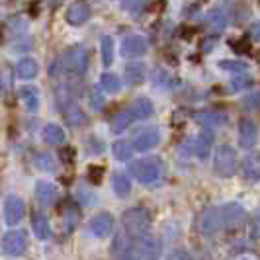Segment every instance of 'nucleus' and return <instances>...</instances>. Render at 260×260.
<instances>
[{"mask_svg": "<svg viewBox=\"0 0 260 260\" xmlns=\"http://www.w3.org/2000/svg\"><path fill=\"white\" fill-rule=\"evenodd\" d=\"M162 160L158 156H145L129 165L131 176L141 184H155L162 176Z\"/></svg>", "mask_w": 260, "mask_h": 260, "instance_id": "f257e3e1", "label": "nucleus"}, {"mask_svg": "<svg viewBox=\"0 0 260 260\" xmlns=\"http://www.w3.org/2000/svg\"><path fill=\"white\" fill-rule=\"evenodd\" d=\"M121 223H123V229H125L127 237L141 239L151 229V213L145 208H129L123 211Z\"/></svg>", "mask_w": 260, "mask_h": 260, "instance_id": "f03ea898", "label": "nucleus"}, {"mask_svg": "<svg viewBox=\"0 0 260 260\" xmlns=\"http://www.w3.org/2000/svg\"><path fill=\"white\" fill-rule=\"evenodd\" d=\"M88 63H90V57H88V51L82 47V45H73L63 51L61 55V67L65 73H71V75H84L86 69H88Z\"/></svg>", "mask_w": 260, "mask_h": 260, "instance_id": "7ed1b4c3", "label": "nucleus"}, {"mask_svg": "<svg viewBox=\"0 0 260 260\" xmlns=\"http://www.w3.org/2000/svg\"><path fill=\"white\" fill-rule=\"evenodd\" d=\"M213 170L221 178H231L237 172V153L229 145H219L213 155Z\"/></svg>", "mask_w": 260, "mask_h": 260, "instance_id": "20e7f679", "label": "nucleus"}, {"mask_svg": "<svg viewBox=\"0 0 260 260\" xmlns=\"http://www.w3.org/2000/svg\"><path fill=\"white\" fill-rule=\"evenodd\" d=\"M133 151H139V153H145V151H151L155 149L156 145L160 143V129L155 127V125H147V127H141L133 133Z\"/></svg>", "mask_w": 260, "mask_h": 260, "instance_id": "39448f33", "label": "nucleus"}, {"mask_svg": "<svg viewBox=\"0 0 260 260\" xmlns=\"http://www.w3.org/2000/svg\"><path fill=\"white\" fill-rule=\"evenodd\" d=\"M2 250L6 256H22L27 250V233L22 229L8 231L2 239Z\"/></svg>", "mask_w": 260, "mask_h": 260, "instance_id": "423d86ee", "label": "nucleus"}, {"mask_svg": "<svg viewBox=\"0 0 260 260\" xmlns=\"http://www.w3.org/2000/svg\"><path fill=\"white\" fill-rule=\"evenodd\" d=\"M247 219H248L247 209L243 208L241 204H237V202H229V204L221 206L223 229H237V227H241Z\"/></svg>", "mask_w": 260, "mask_h": 260, "instance_id": "0eeeda50", "label": "nucleus"}, {"mask_svg": "<svg viewBox=\"0 0 260 260\" xmlns=\"http://www.w3.org/2000/svg\"><path fill=\"white\" fill-rule=\"evenodd\" d=\"M223 229L221 221V208L217 206H209L204 209L202 217H200V231L206 235V237H213Z\"/></svg>", "mask_w": 260, "mask_h": 260, "instance_id": "6e6552de", "label": "nucleus"}, {"mask_svg": "<svg viewBox=\"0 0 260 260\" xmlns=\"http://www.w3.org/2000/svg\"><path fill=\"white\" fill-rule=\"evenodd\" d=\"M112 254L116 260H137L139 252H137V247L133 245V239L127 237V235H117L112 243Z\"/></svg>", "mask_w": 260, "mask_h": 260, "instance_id": "1a4fd4ad", "label": "nucleus"}, {"mask_svg": "<svg viewBox=\"0 0 260 260\" xmlns=\"http://www.w3.org/2000/svg\"><path fill=\"white\" fill-rule=\"evenodd\" d=\"M26 215V204L18 196H8L4 200V221L8 225H18Z\"/></svg>", "mask_w": 260, "mask_h": 260, "instance_id": "9d476101", "label": "nucleus"}, {"mask_svg": "<svg viewBox=\"0 0 260 260\" xmlns=\"http://www.w3.org/2000/svg\"><path fill=\"white\" fill-rule=\"evenodd\" d=\"M137 252L141 260H160L162 254V243L156 235H145L139 239V245H137Z\"/></svg>", "mask_w": 260, "mask_h": 260, "instance_id": "9b49d317", "label": "nucleus"}, {"mask_svg": "<svg viewBox=\"0 0 260 260\" xmlns=\"http://www.w3.org/2000/svg\"><path fill=\"white\" fill-rule=\"evenodd\" d=\"M149 49L147 45V39L139 34H131V36H125L123 41H121V55L127 57V59H137V57H143Z\"/></svg>", "mask_w": 260, "mask_h": 260, "instance_id": "f8f14e48", "label": "nucleus"}, {"mask_svg": "<svg viewBox=\"0 0 260 260\" xmlns=\"http://www.w3.org/2000/svg\"><path fill=\"white\" fill-rule=\"evenodd\" d=\"M258 141V127L252 119L243 117L239 121V145L243 149H252Z\"/></svg>", "mask_w": 260, "mask_h": 260, "instance_id": "ddd939ff", "label": "nucleus"}, {"mask_svg": "<svg viewBox=\"0 0 260 260\" xmlns=\"http://www.w3.org/2000/svg\"><path fill=\"white\" fill-rule=\"evenodd\" d=\"M88 229H90V233L94 235V237L104 239V237H108V235L112 233V229H114V215L108 213V211L96 213V215L90 219Z\"/></svg>", "mask_w": 260, "mask_h": 260, "instance_id": "4468645a", "label": "nucleus"}, {"mask_svg": "<svg viewBox=\"0 0 260 260\" xmlns=\"http://www.w3.org/2000/svg\"><path fill=\"white\" fill-rule=\"evenodd\" d=\"M90 14H92L90 6H88L86 2H73V4H69V8H67L65 20L71 26H82V24L88 22Z\"/></svg>", "mask_w": 260, "mask_h": 260, "instance_id": "2eb2a0df", "label": "nucleus"}, {"mask_svg": "<svg viewBox=\"0 0 260 260\" xmlns=\"http://www.w3.org/2000/svg\"><path fill=\"white\" fill-rule=\"evenodd\" d=\"M241 174L248 182L260 180V153H248L241 162Z\"/></svg>", "mask_w": 260, "mask_h": 260, "instance_id": "dca6fc26", "label": "nucleus"}, {"mask_svg": "<svg viewBox=\"0 0 260 260\" xmlns=\"http://www.w3.org/2000/svg\"><path fill=\"white\" fill-rule=\"evenodd\" d=\"M211 147H213V131L211 129H202L198 133L194 141V153L200 160H206L211 153Z\"/></svg>", "mask_w": 260, "mask_h": 260, "instance_id": "f3484780", "label": "nucleus"}, {"mask_svg": "<svg viewBox=\"0 0 260 260\" xmlns=\"http://www.w3.org/2000/svg\"><path fill=\"white\" fill-rule=\"evenodd\" d=\"M59 198V192L55 188V184L45 182V180H39L36 184V200H38L41 206H53Z\"/></svg>", "mask_w": 260, "mask_h": 260, "instance_id": "a211bd4d", "label": "nucleus"}, {"mask_svg": "<svg viewBox=\"0 0 260 260\" xmlns=\"http://www.w3.org/2000/svg\"><path fill=\"white\" fill-rule=\"evenodd\" d=\"M229 24V14L225 12L223 6H215L206 14V26L213 31H223Z\"/></svg>", "mask_w": 260, "mask_h": 260, "instance_id": "6ab92c4d", "label": "nucleus"}, {"mask_svg": "<svg viewBox=\"0 0 260 260\" xmlns=\"http://www.w3.org/2000/svg\"><path fill=\"white\" fill-rule=\"evenodd\" d=\"M31 231H34V235L38 237L39 241H47L51 237V223L47 219V215L36 211L31 215Z\"/></svg>", "mask_w": 260, "mask_h": 260, "instance_id": "aec40b11", "label": "nucleus"}, {"mask_svg": "<svg viewBox=\"0 0 260 260\" xmlns=\"http://www.w3.org/2000/svg\"><path fill=\"white\" fill-rule=\"evenodd\" d=\"M18 96H20V100L24 102L27 112H31V114H36L39 110V90L36 86H31V84H26V86H22V88H18Z\"/></svg>", "mask_w": 260, "mask_h": 260, "instance_id": "412c9836", "label": "nucleus"}, {"mask_svg": "<svg viewBox=\"0 0 260 260\" xmlns=\"http://www.w3.org/2000/svg\"><path fill=\"white\" fill-rule=\"evenodd\" d=\"M147 77V69H145V63H127L125 69H123V78L125 82L131 84V86H137L141 84Z\"/></svg>", "mask_w": 260, "mask_h": 260, "instance_id": "4be33fe9", "label": "nucleus"}, {"mask_svg": "<svg viewBox=\"0 0 260 260\" xmlns=\"http://www.w3.org/2000/svg\"><path fill=\"white\" fill-rule=\"evenodd\" d=\"M38 73H39L38 61L31 59V57L20 59L18 65H16V75H18V78H22V80H31V78L38 77Z\"/></svg>", "mask_w": 260, "mask_h": 260, "instance_id": "5701e85b", "label": "nucleus"}, {"mask_svg": "<svg viewBox=\"0 0 260 260\" xmlns=\"http://www.w3.org/2000/svg\"><path fill=\"white\" fill-rule=\"evenodd\" d=\"M133 117H135V121L137 119H147V117L153 116V112H155V106L153 102L149 100V98H137V100H133L131 106L127 108Z\"/></svg>", "mask_w": 260, "mask_h": 260, "instance_id": "b1692460", "label": "nucleus"}, {"mask_svg": "<svg viewBox=\"0 0 260 260\" xmlns=\"http://www.w3.org/2000/svg\"><path fill=\"white\" fill-rule=\"evenodd\" d=\"M196 119L204 125V129H211V127H221L223 123L227 121V116L221 114V112H213V110H209V112L198 114Z\"/></svg>", "mask_w": 260, "mask_h": 260, "instance_id": "393cba45", "label": "nucleus"}, {"mask_svg": "<svg viewBox=\"0 0 260 260\" xmlns=\"http://www.w3.org/2000/svg\"><path fill=\"white\" fill-rule=\"evenodd\" d=\"M41 137H43V141L47 145H63L65 141V131L61 125H57V123H47L43 131H41Z\"/></svg>", "mask_w": 260, "mask_h": 260, "instance_id": "a878e982", "label": "nucleus"}, {"mask_svg": "<svg viewBox=\"0 0 260 260\" xmlns=\"http://www.w3.org/2000/svg\"><path fill=\"white\" fill-rule=\"evenodd\" d=\"M63 117H65V121L71 127H82V125H86V121H88L86 114H84L77 104L69 106L67 110H63Z\"/></svg>", "mask_w": 260, "mask_h": 260, "instance_id": "bb28decb", "label": "nucleus"}, {"mask_svg": "<svg viewBox=\"0 0 260 260\" xmlns=\"http://www.w3.org/2000/svg\"><path fill=\"white\" fill-rule=\"evenodd\" d=\"M55 100H57V106H59L61 112L67 110L69 106L77 104V102H75V90H73L67 82H63L61 86H57V90H55Z\"/></svg>", "mask_w": 260, "mask_h": 260, "instance_id": "cd10ccee", "label": "nucleus"}, {"mask_svg": "<svg viewBox=\"0 0 260 260\" xmlns=\"http://www.w3.org/2000/svg\"><path fill=\"white\" fill-rule=\"evenodd\" d=\"M112 188H114V194L117 198H127L131 192V180L127 174H123V172H116L114 176H112Z\"/></svg>", "mask_w": 260, "mask_h": 260, "instance_id": "c85d7f7f", "label": "nucleus"}, {"mask_svg": "<svg viewBox=\"0 0 260 260\" xmlns=\"http://www.w3.org/2000/svg\"><path fill=\"white\" fill-rule=\"evenodd\" d=\"M133 121H135V117H133V114L125 108V110L117 112L116 116L112 117V131H114V133H123Z\"/></svg>", "mask_w": 260, "mask_h": 260, "instance_id": "c756f323", "label": "nucleus"}, {"mask_svg": "<svg viewBox=\"0 0 260 260\" xmlns=\"http://www.w3.org/2000/svg\"><path fill=\"white\" fill-rule=\"evenodd\" d=\"M100 88L102 92H108V94H114L121 88V78L114 75V73H102L100 77Z\"/></svg>", "mask_w": 260, "mask_h": 260, "instance_id": "7c9ffc66", "label": "nucleus"}, {"mask_svg": "<svg viewBox=\"0 0 260 260\" xmlns=\"http://www.w3.org/2000/svg\"><path fill=\"white\" fill-rule=\"evenodd\" d=\"M112 153L116 156V160H129L131 156H133V145L129 141H125V139H119L116 143L112 145Z\"/></svg>", "mask_w": 260, "mask_h": 260, "instance_id": "2f4dec72", "label": "nucleus"}, {"mask_svg": "<svg viewBox=\"0 0 260 260\" xmlns=\"http://www.w3.org/2000/svg\"><path fill=\"white\" fill-rule=\"evenodd\" d=\"M100 51H102V63L110 67L114 63V38L112 36H102L100 39Z\"/></svg>", "mask_w": 260, "mask_h": 260, "instance_id": "473e14b6", "label": "nucleus"}, {"mask_svg": "<svg viewBox=\"0 0 260 260\" xmlns=\"http://www.w3.org/2000/svg\"><path fill=\"white\" fill-rule=\"evenodd\" d=\"M36 167L39 170H45V172H55L57 170V162H55V158L51 155H47V153H38L36 155Z\"/></svg>", "mask_w": 260, "mask_h": 260, "instance_id": "72a5a7b5", "label": "nucleus"}, {"mask_svg": "<svg viewBox=\"0 0 260 260\" xmlns=\"http://www.w3.org/2000/svg\"><path fill=\"white\" fill-rule=\"evenodd\" d=\"M219 67H221L223 71L237 73V75H241V73L247 71V63H243V61H229V59H223V61H219Z\"/></svg>", "mask_w": 260, "mask_h": 260, "instance_id": "f704fd0d", "label": "nucleus"}, {"mask_svg": "<svg viewBox=\"0 0 260 260\" xmlns=\"http://www.w3.org/2000/svg\"><path fill=\"white\" fill-rule=\"evenodd\" d=\"M88 102H90L92 110H100L104 106V94H102V88H92L90 96H88Z\"/></svg>", "mask_w": 260, "mask_h": 260, "instance_id": "c9c22d12", "label": "nucleus"}, {"mask_svg": "<svg viewBox=\"0 0 260 260\" xmlns=\"http://www.w3.org/2000/svg\"><path fill=\"white\" fill-rule=\"evenodd\" d=\"M252 84V78L248 77V75H237V77L231 80V88L233 90H245Z\"/></svg>", "mask_w": 260, "mask_h": 260, "instance_id": "e433bc0d", "label": "nucleus"}, {"mask_svg": "<svg viewBox=\"0 0 260 260\" xmlns=\"http://www.w3.org/2000/svg\"><path fill=\"white\" fill-rule=\"evenodd\" d=\"M243 106L248 110H260V92H250L243 98Z\"/></svg>", "mask_w": 260, "mask_h": 260, "instance_id": "4c0bfd02", "label": "nucleus"}, {"mask_svg": "<svg viewBox=\"0 0 260 260\" xmlns=\"http://www.w3.org/2000/svg\"><path fill=\"white\" fill-rule=\"evenodd\" d=\"M153 84H158V86H170L169 73L162 71V69H155V71H153Z\"/></svg>", "mask_w": 260, "mask_h": 260, "instance_id": "58836bf2", "label": "nucleus"}, {"mask_svg": "<svg viewBox=\"0 0 260 260\" xmlns=\"http://www.w3.org/2000/svg\"><path fill=\"white\" fill-rule=\"evenodd\" d=\"M167 260H192V258H190V254L184 248H176V250H172L169 256H167Z\"/></svg>", "mask_w": 260, "mask_h": 260, "instance_id": "ea45409f", "label": "nucleus"}, {"mask_svg": "<svg viewBox=\"0 0 260 260\" xmlns=\"http://www.w3.org/2000/svg\"><path fill=\"white\" fill-rule=\"evenodd\" d=\"M250 235L254 239H260V213H256L252 219H250Z\"/></svg>", "mask_w": 260, "mask_h": 260, "instance_id": "a19ab883", "label": "nucleus"}, {"mask_svg": "<svg viewBox=\"0 0 260 260\" xmlns=\"http://www.w3.org/2000/svg\"><path fill=\"white\" fill-rule=\"evenodd\" d=\"M143 6H145L143 2H121V8H123V10H129V12H133V14H139V10H141Z\"/></svg>", "mask_w": 260, "mask_h": 260, "instance_id": "79ce46f5", "label": "nucleus"}, {"mask_svg": "<svg viewBox=\"0 0 260 260\" xmlns=\"http://www.w3.org/2000/svg\"><path fill=\"white\" fill-rule=\"evenodd\" d=\"M250 38L254 39V41H260V22H254L250 26Z\"/></svg>", "mask_w": 260, "mask_h": 260, "instance_id": "37998d69", "label": "nucleus"}, {"mask_svg": "<svg viewBox=\"0 0 260 260\" xmlns=\"http://www.w3.org/2000/svg\"><path fill=\"white\" fill-rule=\"evenodd\" d=\"M213 41H215V39H208V41H206V47H204L206 51H211V45H213Z\"/></svg>", "mask_w": 260, "mask_h": 260, "instance_id": "c03bdc74", "label": "nucleus"}, {"mask_svg": "<svg viewBox=\"0 0 260 260\" xmlns=\"http://www.w3.org/2000/svg\"><path fill=\"white\" fill-rule=\"evenodd\" d=\"M241 260H256V258H241Z\"/></svg>", "mask_w": 260, "mask_h": 260, "instance_id": "a18cd8bd", "label": "nucleus"}]
</instances>
